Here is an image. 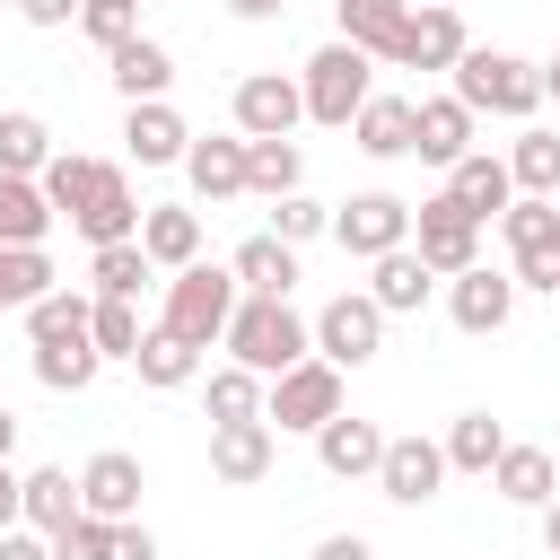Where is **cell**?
<instances>
[{
	"label": "cell",
	"mask_w": 560,
	"mask_h": 560,
	"mask_svg": "<svg viewBox=\"0 0 560 560\" xmlns=\"http://www.w3.org/2000/svg\"><path fill=\"white\" fill-rule=\"evenodd\" d=\"M411 254H420L438 280H455V271H472V262H481V219L438 184L429 201H411Z\"/></svg>",
	"instance_id": "obj_7"
},
{
	"label": "cell",
	"mask_w": 560,
	"mask_h": 560,
	"mask_svg": "<svg viewBox=\"0 0 560 560\" xmlns=\"http://www.w3.org/2000/svg\"><path fill=\"white\" fill-rule=\"evenodd\" d=\"M429 289H438V271H429L411 245H394V254H376V262H368V298H376L385 315H420V306H429Z\"/></svg>",
	"instance_id": "obj_26"
},
{
	"label": "cell",
	"mask_w": 560,
	"mask_h": 560,
	"mask_svg": "<svg viewBox=\"0 0 560 560\" xmlns=\"http://www.w3.org/2000/svg\"><path fill=\"white\" fill-rule=\"evenodd\" d=\"M140 490H149V472H140V455H122V446H105V455H88L79 464V508L88 516H140Z\"/></svg>",
	"instance_id": "obj_18"
},
{
	"label": "cell",
	"mask_w": 560,
	"mask_h": 560,
	"mask_svg": "<svg viewBox=\"0 0 560 560\" xmlns=\"http://www.w3.org/2000/svg\"><path fill=\"white\" fill-rule=\"evenodd\" d=\"M140 245H149L158 271L201 262V210H184V201H149V210H140Z\"/></svg>",
	"instance_id": "obj_25"
},
{
	"label": "cell",
	"mask_w": 560,
	"mask_h": 560,
	"mask_svg": "<svg viewBox=\"0 0 560 560\" xmlns=\"http://www.w3.org/2000/svg\"><path fill=\"white\" fill-rule=\"evenodd\" d=\"M79 9H88V0H18L26 26H79Z\"/></svg>",
	"instance_id": "obj_48"
},
{
	"label": "cell",
	"mask_w": 560,
	"mask_h": 560,
	"mask_svg": "<svg viewBox=\"0 0 560 560\" xmlns=\"http://www.w3.org/2000/svg\"><path fill=\"white\" fill-rule=\"evenodd\" d=\"M499 455H508V429H499L490 411H464V420L446 429V472H481V481H490Z\"/></svg>",
	"instance_id": "obj_36"
},
{
	"label": "cell",
	"mask_w": 560,
	"mask_h": 560,
	"mask_svg": "<svg viewBox=\"0 0 560 560\" xmlns=\"http://www.w3.org/2000/svg\"><path fill=\"white\" fill-rule=\"evenodd\" d=\"M508 175H516V192H551L560 201V131H516V149H508Z\"/></svg>",
	"instance_id": "obj_39"
},
{
	"label": "cell",
	"mask_w": 560,
	"mask_h": 560,
	"mask_svg": "<svg viewBox=\"0 0 560 560\" xmlns=\"http://www.w3.org/2000/svg\"><path fill=\"white\" fill-rule=\"evenodd\" d=\"M298 184H306V158H298V140H245V192L280 201V192H298Z\"/></svg>",
	"instance_id": "obj_35"
},
{
	"label": "cell",
	"mask_w": 560,
	"mask_h": 560,
	"mask_svg": "<svg viewBox=\"0 0 560 560\" xmlns=\"http://www.w3.org/2000/svg\"><path fill=\"white\" fill-rule=\"evenodd\" d=\"M490 490H499L508 508H551V499H560V472H551V446H525V438H508V455L490 464Z\"/></svg>",
	"instance_id": "obj_22"
},
{
	"label": "cell",
	"mask_w": 560,
	"mask_h": 560,
	"mask_svg": "<svg viewBox=\"0 0 560 560\" xmlns=\"http://www.w3.org/2000/svg\"><path fill=\"white\" fill-rule=\"evenodd\" d=\"M262 385H271V376H254V368H236V359L210 368V429H219V420H262Z\"/></svg>",
	"instance_id": "obj_40"
},
{
	"label": "cell",
	"mask_w": 560,
	"mask_h": 560,
	"mask_svg": "<svg viewBox=\"0 0 560 560\" xmlns=\"http://www.w3.org/2000/svg\"><path fill=\"white\" fill-rule=\"evenodd\" d=\"M44 166H52V131H44V114L0 105V175H44Z\"/></svg>",
	"instance_id": "obj_34"
},
{
	"label": "cell",
	"mask_w": 560,
	"mask_h": 560,
	"mask_svg": "<svg viewBox=\"0 0 560 560\" xmlns=\"http://www.w3.org/2000/svg\"><path fill=\"white\" fill-rule=\"evenodd\" d=\"M88 332H96L105 359H140V332H149V324H140V298H96V324H88Z\"/></svg>",
	"instance_id": "obj_43"
},
{
	"label": "cell",
	"mask_w": 560,
	"mask_h": 560,
	"mask_svg": "<svg viewBox=\"0 0 560 560\" xmlns=\"http://www.w3.org/2000/svg\"><path fill=\"white\" fill-rule=\"evenodd\" d=\"M332 18H341V44L394 61V44H402V26H411V0H332Z\"/></svg>",
	"instance_id": "obj_27"
},
{
	"label": "cell",
	"mask_w": 560,
	"mask_h": 560,
	"mask_svg": "<svg viewBox=\"0 0 560 560\" xmlns=\"http://www.w3.org/2000/svg\"><path fill=\"white\" fill-rule=\"evenodd\" d=\"M542 96H560V44H551V61H542Z\"/></svg>",
	"instance_id": "obj_54"
},
{
	"label": "cell",
	"mask_w": 560,
	"mask_h": 560,
	"mask_svg": "<svg viewBox=\"0 0 560 560\" xmlns=\"http://www.w3.org/2000/svg\"><path fill=\"white\" fill-rule=\"evenodd\" d=\"M140 210H149V201H140V192H131V175L105 158V166H96V192L70 210V228H79L88 245H122V236H140Z\"/></svg>",
	"instance_id": "obj_16"
},
{
	"label": "cell",
	"mask_w": 560,
	"mask_h": 560,
	"mask_svg": "<svg viewBox=\"0 0 560 560\" xmlns=\"http://www.w3.org/2000/svg\"><path fill=\"white\" fill-rule=\"evenodd\" d=\"M228 271H236L245 298H289V289H298V245L262 228V236H245V245L228 254Z\"/></svg>",
	"instance_id": "obj_21"
},
{
	"label": "cell",
	"mask_w": 560,
	"mask_h": 560,
	"mask_svg": "<svg viewBox=\"0 0 560 560\" xmlns=\"http://www.w3.org/2000/svg\"><path fill=\"white\" fill-rule=\"evenodd\" d=\"M105 79L122 88V105H149V96H166V88H175V52H166V44H149V35H131V44H114V52H105Z\"/></svg>",
	"instance_id": "obj_23"
},
{
	"label": "cell",
	"mask_w": 560,
	"mask_h": 560,
	"mask_svg": "<svg viewBox=\"0 0 560 560\" xmlns=\"http://www.w3.org/2000/svg\"><path fill=\"white\" fill-rule=\"evenodd\" d=\"M271 464H280V429L271 420H219L210 429V481L254 490V481H271Z\"/></svg>",
	"instance_id": "obj_12"
},
{
	"label": "cell",
	"mask_w": 560,
	"mask_h": 560,
	"mask_svg": "<svg viewBox=\"0 0 560 560\" xmlns=\"http://www.w3.org/2000/svg\"><path fill=\"white\" fill-rule=\"evenodd\" d=\"M271 236H289V245L332 236V201H315L306 184H298V192H280V201H271Z\"/></svg>",
	"instance_id": "obj_42"
},
{
	"label": "cell",
	"mask_w": 560,
	"mask_h": 560,
	"mask_svg": "<svg viewBox=\"0 0 560 560\" xmlns=\"http://www.w3.org/2000/svg\"><path fill=\"white\" fill-rule=\"evenodd\" d=\"M184 175H192V201H236L245 192V131H210L184 149Z\"/></svg>",
	"instance_id": "obj_20"
},
{
	"label": "cell",
	"mask_w": 560,
	"mask_h": 560,
	"mask_svg": "<svg viewBox=\"0 0 560 560\" xmlns=\"http://www.w3.org/2000/svg\"><path fill=\"white\" fill-rule=\"evenodd\" d=\"M88 280H96V298H140L158 280V262L140 236H122V245H88Z\"/></svg>",
	"instance_id": "obj_30"
},
{
	"label": "cell",
	"mask_w": 560,
	"mask_h": 560,
	"mask_svg": "<svg viewBox=\"0 0 560 560\" xmlns=\"http://www.w3.org/2000/svg\"><path fill=\"white\" fill-rule=\"evenodd\" d=\"M315 350H324L332 368H368V359L385 350V306H376L368 289L324 298V306H315Z\"/></svg>",
	"instance_id": "obj_8"
},
{
	"label": "cell",
	"mask_w": 560,
	"mask_h": 560,
	"mask_svg": "<svg viewBox=\"0 0 560 560\" xmlns=\"http://www.w3.org/2000/svg\"><path fill=\"white\" fill-rule=\"evenodd\" d=\"M446 192H455V201H464V210H472V219L490 228V219H499V210L516 201V175H508V158L472 149V158H455V166H446Z\"/></svg>",
	"instance_id": "obj_24"
},
{
	"label": "cell",
	"mask_w": 560,
	"mask_h": 560,
	"mask_svg": "<svg viewBox=\"0 0 560 560\" xmlns=\"http://www.w3.org/2000/svg\"><path fill=\"white\" fill-rule=\"evenodd\" d=\"M499 236H508V271H516V289L560 298V201H551V192H516V201L499 210Z\"/></svg>",
	"instance_id": "obj_5"
},
{
	"label": "cell",
	"mask_w": 560,
	"mask_h": 560,
	"mask_svg": "<svg viewBox=\"0 0 560 560\" xmlns=\"http://www.w3.org/2000/svg\"><path fill=\"white\" fill-rule=\"evenodd\" d=\"M114 560H158V534H149L140 516H122V525H114Z\"/></svg>",
	"instance_id": "obj_47"
},
{
	"label": "cell",
	"mask_w": 560,
	"mask_h": 560,
	"mask_svg": "<svg viewBox=\"0 0 560 560\" xmlns=\"http://www.w3.org/2000/svg\"><path fill=\"white\" fill-rule=\"evenodd\" d=\"M88 324H96V298H79V289H44L26 306V341H96Z\"/></svg>",
	"instance_id": "obj_32"
},
{
	"label": "cell",
	"mask_w": 560,
	"mask_h": 560,
	"mask_svg": "<svg viewBox=\"0 0 560 560\" xmlns=\"http://www.w3.org/2000/svg\"><path fill=\"white\" fill-rule=\"evenodd\" d=\"M0 560H61V551H52V534H35V525H9V534H0Z\"/></svg>",
	"instance_id": "obj_46"
},
{
	"label": "cell",
	"mask_w": 560,
	"mask_h": 560,
	"mask_svg": "<svg viewBox=\"0 0 560 560\" xmlns=\"http://www.w3.org/2000/svg\"><path fill=\"white\" fill-rule=\"evenodd\" d=\"M472 105L446 88V96H411V158H429V166H455V158H472Z\"/></svg>",
	"instance_id": "obj_15"
},
{
	"label": "cell",
	"mask_w": 560,
	"mask_h": 560,
	"mask_svg": "<svg viewBox=\"0 0 560 560\" xmlns=\"http://www.w3.org/2000/svg\"><path fill=\"white\" fill-rule=\"evenodd\" d=\"M131 9H149V0H131Z\"/></svg>",
	"instance_id": "obj_56"
},
{
	"label": "cell",
	"mask_w": 560,
	"mask_h": 560,
	"mask_svg": "<svg viewBox=\"0 0 560 560\" xmlns=\"http://www.w3.org/2000/svg\"><path fill=\"white\" fill-rule=\"evenodd\" d=\"M0 9H18V0H0Z\"/></svg>",
	"instance_id": "obj_55"
},
{
	"label": "cell",
	"mask_w": 560,
	"mask_h": 560,
	"mask_svg": "<svg viewBox=\"0 0 560 560\" xmlns=\"http://www.w3.org/2000/svg\"><path fill=\"white\" fill-rule=\"evenodd\" d=\"M52 192L35 175H0V245H44L52 236Z\"/></svg>",
	"instance_id": "obj_28"
},
{
	"label": "cell",
	"mask_w": 560,
	"mask_h": 560,
	"mask_svg": "<svg viewBox=\"0 0 560 560\" xmlns=\"http://www.w3.org/2000/svg\"><path fill=\"white\" fill-rule=\"evenodd\" d=\"M122 149H131V166H184L192 131H184V114H175L166 96H149V105L122 114Z\"/></svg>",
	"instance_id": "obj_19"
},
{
	"label": "cell",
	"mask_w": 560,
	"mask_h": 560,
	"mask_svg": "<svg viewBox=\"0 0 560 560\" xmlns=\"http://www.w3.org/2000/svg\"><path fill=\"white\" fill-rule=\"evenodd\" d=\"M341 376H350V368H332L324 350H315V359H298L289 376H271V385H262V420H271L280 438H315V429L341 411Z\"/></svg>",
	"instance_id": "obj_6"
},
{
	"label": "cell",
	"mask_w": 560,
	"mask_h": 560,
	"mask_svg": "<svg viewBox=\"0 0 560 560\" xmlns=\"http://www.w3.org/2000/svg\"><path fill=\"white\" fill-rule=\"evenodd\" d=\"M70 516H79V481H70L61 464H35V472H26V525H35V534H61Z\"/></svg>",
	"instance_id": "obj_38"
},
{
	"label": "cell",
	"mask_w": 560,
	"mask_h": 560,
	"mask_svg": "<svg viewBox=\"0 0 560 560\" xmlns=\"http://www.w3.org/2000/svg\"><path fill=\"white\" fill-rule=\"evenodd\" d=\"M9 446H18V411L0 402V464H9Z\"/></svg>",
	"instance_id": "obj_53"
},
{
	"label": "cell",
	"mask_w": 560,
	"mask_h": 560,
	"mask_svg": "<svg viewBox=\"0 0 560 560\" xmlns=\"http://www.w3.org/2000/svg\"><path fill=\"white\" fill-rule=\"evenodd\" d=\"M52 551H61V560H114V516H88V508H79V516L52 534Z\"/></svg>",
	"instance_id": "obj_45"
},
{
	"label": "cell",
	"mask_w": 560,
	"mask_h": 560,
	"mask_svg": "<svg viewBox=\"0 0 560 560\" xmlns=\"http://www.w3.org/2000/svg\"><path fill=\"white\" fill-rule=\"evenodd\" d=\"M131 368H140V385H158V394H175V385H192V376H201V350H192L184 332H166V324H149V332H140V359H131Z\"/></svg>",
	"instance_id": "obj_31"
},
{
	"label": "cell",
	"mask_w": 560,
	"mask_h": 560,
	"mask_svg": "<svg viewBox=\"0 0 560 560\" xmlns=\"http://www.w3.org/2000/svg\"><path fill=\"white\" fill-rule=\"evenodd\" d=\"M446 79L472 114H499V122H534V105H542V61H516L499 44H464V61Z\"/></svg>",
	"instance_id": "obj_2"
},
{
	"label": "cell",
	"mask_w": 560,
	"mask_h": 560,
	"mask_svg": "<svg viewBox=\"0 0 560 560\" xmlns=\"http://www.w3.org/2000/svg\"><path fill=\"white\" fill-rule=\"evenodd\" d=\"M44 289H61V280H52V254H44V245H0V315H9V306L26 315Z\"/></svg>",
	"instance_id": "obj_37"
},
{
	"label": "cell",
	"mask_w": 560,
	"mask_h": 560,
	"mask_svg": "<svg viewBox=\"0 0 560 560\" xmlns=\"http://www.w3.org/2000/svg\"><path fill=\"white\" fill-rule=\"evenodd\" d=\"M79 35L114 52V44H131V35H140V9H131V0H88V9H79Z\"/></svg>",
	"instance_id": "obj_44"
},
{
	"label": "cell",
	"mask_w": 560,
	"mask_h": 560,
	"mask_svg": "<svg viewBox=\"0 0 560 560\" xmlns=\"http://www.w3.org/2000/svg\"><path fill=\"white\" fill-rule=\"evenodd\" d=\"M542 551H551V560H560V499H551V508H542Z\"/></svg>",
	"instance_id": "obj_52"
},
{
	"label": "cell",
	"mask_w": 560,
	"mask_h": 560,
	"mask_svg": "<svg viewBox=\"0 0 560 560\" xmlns=\"http://www.w3.org/2000/svg\"><path fill=\"white\" fill-rule=\"evenodd\" d=\"M96 166H105V158H79V149H52V166H44L35 184H44V192H52V210L70 219V210H79V201L96 192Z\"/></svg>",
	"instance_id": "obj_41"
},
{
	"label": "cell",
	"mask_w": 560,
	"mask_h": 560,
	"mask_svg": "<svg viewBox=\"0 0 560 560\" xmlns=\"http://www.w3.org/2000/svg\"><path fill=\"white\" fill-rule=\"evenodd\" d=\"M228 18H245V26H262V18H289V0H228Z\"/></svg>",
	"instance_id": "obj_51"
},
{
	"label": "cell",
	"mask_w": 560,
	"mask_h": 560,
	"mask_svg": "<svg viewBox=\"0 0 560 560\" xmlns=\"http://www.w3.org/2000/svg\"><path fill=\"white\" fill-rule=\"evenodd\" d=\"M332 245L359 254V262L411 245V201H394V192H350V201H332Z\"/></svg>",
	"instance_id": "obj_10"
},
{
	"label": "cell",
	"mask_w": 560,
	"mask_h": 560,
	"mask_svg": "<svg viewBox=\"0 0 560 560\" xmlns=\"http://www.w3.org/2000/svg\"><path fill=\"white\" fill-rule=\"evenodd\" d=\"M96 368H105L96 341H35V385H44V394H88Z\"/></svg>",
	"instance_id": "obj_33"
},
{
	"label": "cell",
	"mask_w": 560,
	"mask_h": 560,
	"mask_svg": "<svg viewBox=\"0 0 560 560\" xmlns=\"http://www.w3.org/2000/svg\"><path fill=\"white\" fill-rule=\"evenodd\" d=\"M228 114H236L245 140H289V131L306 122V88H298L289 70H245L236 96H228Z\"/></svg>",
	"instance_id": "obj_9"
},
{
	"label": "cell",
	"mask_w": 560,
	"mask_h": 560,
	"mask_svg": "<svg viewBox=\"0 0 560 560\" xmlns=\"http://www.w3.org/2000/svg\"><path fill=\"white\" fill-rule=\"evenodd\" d=\"M376 490L394 499V508H429L438 490H446V438H385V464H376Z\"/></svg>",
	"instance_id": "obj_11"
},
{
	"label": "cell",
	"mask_w": 560,
	"mask_h": 560,
	"mask_svg": "<svg viewBox=\"0 0 560 560\" xmlns=\"http://www.w3.org/2000/svg\"><path fill=\"white\" fill-rule=\"evenodd\" d=\"M298 88H306V122H324V131H350V114L376 96V52H359V44H324V52H306V70H298Z\"/></svg>",
	"instance_id": "obj_4"
},
{
	"label": "cell",
	"mask_w": 560,
	"mask_h": 560,
	"mask_svg": "<svg viewBox=\"0 0 560 560\" xmlns=\"http://www.w3.org/2000/svg\"><path fill=\"white\" fill-rule=\"evenodd\" d=\"M315 560H376V542H368V534H324Z\"/></svg>",
	"instance_id": "obj_50"
},
{
	"label": "cell",
	"mask_w": 560,
	"mask_h": 560,
	"mask_svg": "<svg viewBox=\"0 0 560 560\" xmlns=\"http://www.w3.org/2000/svg\"><path fill=\"white\" fill-rule=\"evenodd\" d=\"M236 298H245V289H236L228 262H184V271H166V306H158V324L184 332L192 350H210V341H228Z\"/></svg>",
	"instance_id": "obj_3"
},
{
	"label": "cell",
	"mask_w": 560,
	"mask_h": 560,
	"mask_svg": "<svg viewBox=\"0 0 560 560\" xmlns=\"http://www.w3.org/2000/svg\"><path fill=\"white\" fill-rule=\"evenodd\" d=\"M446 315H455V332H508V315H516V271H490V262H472V271H455L446 280Z\"/></svg>",
	"instance_id": "obj_14"
},
{
	"label": "cell",
	"mask_w": 560,
	"mask_h": 560,
	"mask_svg": "<svg viewBox=\"0 0 560 560\" xmlns=\"http://www.w3.org/2000/svg\"><path fill=\"white\" fill-rule=\"evenodd\" d=\"M464 9L455 0H420L411 9V26H402V44H394V70H455L464 61Z\"/></svg>",
	"instance_id": "obj_13"
},
{
	"label": "cell",
	"mask_w": 560,
	"mask_h": 560,
	"mask_svg": "<svg viewBox=\"0 0 560 560\" xmlns=\"http://www.w3.org/2000/svg\"><path fill=\"white\" fill-rule=\"evenodd\" d=\"M9 525H26V472L0 464V534H9Z\"/></svg>",
	"instance_id": "obj_49"
},
{
	"label": "cell",
	"mask_w": 560,
	"mask_h": 560,
	"mask_svg": "<svg viewBox=\"0 0 560 560\" xmlns=\"http://www.w3.org/2000/svg\"><path fill=\"white\" fill-rule=\"evenodd\" d=\"M350 149L368 158H411V96H368L350 114Z\"/></svg>",
	"instance_id": "obj_29"
},
{
	"label": "cell",
	"mask_w": 560,
	"mask_h": 560,
	"mask_svg": "<svg viewBox=\"0 0 560 560\" xmlns=\"http://www.w3.org/2000/svg\"><path fill=\"white\" fill-rule=\"evenodd\" d=\"M228 359L254 376H289L298 359H315V315H298L289 298H236L228 315Z\"/></svg>",
	"instance_id": "obj_1"
},
{
	"label": "cell",
	"mask_w": 560,
	"mask_h": 560,
	"mask_svg": "<svg viewBox=\"0 0 560 560\" xmlns=\"http://www.w3.org/2000/svg\"><path fill=\"white\" fill-rule=\"evenodd\" d=\"M315 464H324L332 481H376V464H385V429L359 420V411H332V420L315 429Z\"/></svg>",
	"instance_id": "obj_17"
}]
</instances>
